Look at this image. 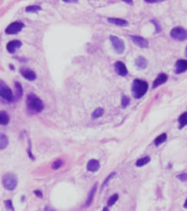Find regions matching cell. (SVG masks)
<instances>
[{"instance_id":"1","label":"cell","mask_w":187,"mask_h":211,"mask_svg":"<svg viewBox=\"0 0 187 211\" xmlns=\"http://www.w3.org/2000/svg\"><path fill=\"white\" fill-rule=\"evenodd\" d=\"M26 104H27L28 110H29L31 113H40L43 111V109H44V105H43L42 100L34 94L28 95Z\"/></svg>"},{"instance_id":"2","label":"cell","mask_w":187,"mask_h":211,"mask_svg":"<svg viewBox=\"0 0 187 211\" xmlns=\"http://www.w3.org/2000/svg\"><path fill=\"white\" fill-rule=\"evenodd\" d=\"M148 90V84L143 80H134L132 84V95L135 99L142 98L147 93Z\"/></svg>"},{"instance_id":"3","label":"cell","mask_w":187,"mask_h":211,"mask_svg":"<svg viewBox=\"0 0 187 211\" xmlns=\"http://www.w3.org/2000/svg\"><path fill=\"white\" fill-rule=\"evenodd\" d=\"M2 184L3 187L6 190H14L17 187L18 180L16 175H14L13 173H7L3 176L2 178Z\"/></svg>"},{"instance_id":"4","label":"cell","mask_w":187,"mask_h":211,"mask_svg":"<svg viewBox=\"0 0 187 211\" xmlns=\"http://www.w3.org/2000/svg\"><path fill=\"white\" fill-rule=\"evenodd\" d=\"M0 97L7 100V102H13L14 100V95L11 89L5 83H2V81L0 83Z\"/></svg>"},{"instance_id":"5","label":"cell","mask_w":187,"mask_h":211,"mask_svg":"<svg viewBox=\"0 0 187 211\" xmlns=\"http://www.w3.org/2000/svg\"><path fill=\"white\" fill-rule=\"evenodd\" d=\"M109 38H110V41H111V44L113 46L114 50L116 51L118 54H122L124 52V50H125V44H124V41L121 39V38H119L117 36H114V35H111Z\"/></svg>"},{"instance_id":"6","label":"cell","mask_w":187,"mask_h":211,"mask_svg":"<svg viewBox=\"0 0 187 211\" xmlns=\"http://www.w3.org/2000/svg\"><path fill=\"white\" fill-rule=\"evenodd\" d=\"M170 36L175 40L184 41L187 38V31L183 27H174L170 31Z\"/></svg>"},{"instance_id":"7","label":"cell","mask_w":187,"mask_h":211,"mask_svg":"<svg viewBox=\"0 0 187 211\" xmlns=\"http://www.w3.org/2000/svg\"><path fill=\"white\" fill-rule=\"evenodd\" d=\"M23 27H24V24H23L22 22H19V21H15V22H12L11 24H9L6 29H5V32L6 34H16V33L20 32Z\"/></svg>"},{"instance_id":"8","label":"cell","mask_w":187,"mask_h":211,"mask_svg":"<svg viewBox=\"0 0 187 211\" xmlns=\"http://www.w3.org/2000/svg\"><path fill=\"white\" fill-rule=\"evenodd\" d=\"M131 40L137 46L141 47V49H146L149 45V42H148L147 39H145L144 37L142 36H138V35H131L130 36Z\"/></svg>"},{"instance_id":"9","label":"cell","mask_w":187,"mask_h":211,"mask_svg":"<svg viewBox=\"0 0 187 211\" xmlns=\"http://www.w3.org/2000/svg\"><path fill=\"white\" fill-rule=\"evenodd\" d=\"M114 69H115V71L117 73V75H120V76H125L128 74V69L126 68V65L122 61H116V62H115V64H114Z\"/></svg>"},{"instance_id":"10","label":"cell","mask_w":187,"mask_h":211,"mask_svg":"<svg viewBox=\"0 0 187 211\" xmlns=\"http://www.w3.org/2000/svg\"><path fill=\"white\" fill-rule=\"evenodd\" d=\"M20 73H21V75L23 76V78L28 80H34L36 79V74L30 69L23 68V69H20Z\"/></svg>"},{"instance_id":"11","label":"cell","mask_w":187,"mask_h":211,"mask_svg":"<svg viewBox=\"0 0 187 211\" xmlns=\"http://www.w3.org/2000/svg\"><path fill=\"white\" fill-rule=\"evenodd\" d=\"M22 45L21 41L20 40H12V41H9L7 45H6V49L8 50V52H10V54H14L18 49H20Z\"/></svg>"},{"instance_id":"12","label":"cell","mask_w":187,"mask_h":211,"mask_svg":"<svg viewBox=\"0 0 187 211\" xmlns=\"http://www.w3.org/2000/svg\"><path fill=\"white\" fill-rule=\"evenodd\" d=\"M187 69V60L186 59H179L176 61L175 64V73L182 74Z\"/></svg>"},{"instance_id":"13","label":"cell","mask_w":187,"mask_h":211,"mask_svg":"<svg viewBox=\"0 0 187 211\" xmlns=\"http://www.w3.org/2000/svg\"><path fill=\"white\" fill-rule=\"evenodd\" d=\"M87 170L89 172H97L99 169H100V163L98 160H95V159H91L88 161L87 163Z\"/></svg>"},{"instance_id":"14","label":"cell","mask_w":187,"mask_h":211,"mask_svg":"<svg viewBox=\"0 0 187 211\" xmlns=\"http://www.w3.org/2000/svg\"><path fill=\"white\" fill-rule=\"evenodd\" d=\"M167 79H168V76H167V75H165V74H160V75H158L157 78L155 79V80L153 81L152 88H153V89H156L157 87H159V85H163L164 83H166Z\"/></svg>"},{"instance_id":"15","label":"cell","mask_w":187,"mask_h":211,"mask_svg":"<svg viewBox=\"0 0 187 211\" xmlns=\"http://www.w3.org/2000/svg\"><path fill=\"white\" fill-rule=\"evenodd\" d=\"M97 183H95L92 187V189L90 190V192L88 194V197H87V200H86V204L84 207H89V206L92 204L93 202V199H94V196H95V193H96V190H97Z\"/></svg>"},{"instance_id":"16","label":"cell","mask_w":187,"mask_h":211,"mask_svg":"<svg viewBox=\"0 0 187 211\" xmlns=\"http://www.w3.org/2000/svg\"><path fill=\"white\" fill-rule=\"evenodd\" d=\"M107 20H108V22L112 23V24H115V25H118V26H127L128 25V21L125 20V19L109 17Z\"/></svg>"},{"instance_id":"17","label":"cell","mask_w":187,"mask_h":211,"mask_svg":"<svg viewBox=\"0 0 187 211\" xmlns=\"http://www.w3.org/2000/svg\"><path fill=\"white\" fill-rule=\"evenodd\" d=\"M135 65L136 68L139 69H146L147 66V60L144 56H138L137 59H135Z\"/></svg>"},{"instance_id":"18","label":"cell","mask_w":187,"mask_h":211,"mask_svg":"<svg viewBox=\"0 0 187 211\" xmlns=\"http://www.w3.org/2000/svg\"><path fill=\"white\" fill-rule=\"evenodd\" d=\"M9 144V139L8 137L3 133H0V151L6 149Z\"/></svg>"},{"instance_id":"19","label":"cell","mask_w":187,"mask_h":211,"mask_svg":"<svg viewBox=\"0 0 187 211\" xmlns=\"http://www.w3.org/2000/svg\"><path fill=\"white\" fill-rule=\"evenodd\" d=\"M150 162V157H143V158H140V159H138L135 163L136 167H143L145 166L146 164Z\"/></svg>"},{"instance_id":"20","label":"cell","mask_w":187,"mask_h":211,"mask_svg":"<svg viewBox=\"0 0 187 211\" xmlns=\"http://www.w3.org/2000/svg\"><path fill=\"white\" fill-rule=\"evenodd\" d=\"M9 123V116L6 112H0V125L5 126Z\"/></svg>"},{"instance_id":"21","label":"cell","mask_w":187,"mask_h":211,"mask_svg":"<svg viewBox=\"0 0 187 211\" xmlns=\"http://www.w3.org/2000/svg\"><path fill=\"white\" fill-rule=\"evenodd\" d=\"M166 139H167V134H166V133H163V134H161V135H159L158 137H156V139L154 140L155 146H159V145H161L162 143H164V142L166 141Z\"/></svg>"},{"instance_id":"22","label":"cell","mask_w":187,"mask_h":211,"mask_svg":"<svg viewBox=\"0 0 187 211\" xmlns=\"http://www.w3.org/2000/svg\"><path fill=\"white\" fill-rule=\"evenodd\" d=\"M14 85H15V89H16V99H20L23 95L22 85L20 83H18V81H15V83H14Z\"/></svg>"},{"instance_id":"23","label":"cell","mask_w":187,"mask_h":211,"mask_svg":"<svg viewBox=\"0 0 187 211\" xmlns=\"http://www.w3.org/2000/svg\"><path fill=\"white\" fill-rule=\"evenodd\" d=\"M187 124V113H183L179 117V128L183 129Z\"/></svg>"},{"instance_id":"24","label":"cell","mask_w":187,"mask_h":211,"mask_svg":"<svg viewBox=\"0 0 187 211\" xmlns=\"http://www.w3.org/2000/svg\"><path fill=\"white\" fill-rule=\"evenodd\" d=\"M41 9L42 8L40 6H38V5H31V6H27L26 9H25V11L29 12V13H36L38 11H40Z\"/></svg>"},{"instance_id":"25","label":"cell","mask_w":187,"mask_h":211,"mask_svg":"<svg viewBox=\"0 0 187 211\" xmlns=\"http://www.w3.org/2000/svg\"><path fill=\"white\" fill-rule=\"evenodd\" d=\"M103 114H104V110L102 108H98L92 113V118L93 119H98L100 117H102Z\"/></svg>"},{"instance_id":"26","label":"cell","mask_w":187,"mask_h":211,"mask_svg":"<svg viewBox=\"0 0 187 211\" xmlns=\"http://www.w3.org/2000/svg\"><path fill=\"white\" fill-rule=\"evenodd\" d=\"M118 198H119V195H118L117 193L113 194V195L111 196V197H110V198L108 199L107 205H108V206H113L115 203H116V201L118 200Z\"/></svg>"},{"instance_id":"27","label":"cell","mask_w":187,"mask_h":211,"mask_svg":"<svg viewBox=\"0 0 187 211\" xmlns=\"http://www.w3.org/2000/svg\"><path fill=\"white\" fill-rule=\"evenodd\" d=\"M116 175V173H115V172H112L111 174H109L108 175V177L106 179L104 180V182H103V184H102V187H101V189H104L105 187L106 186H108V184H109V182H110V180H112L113 179V177Z\"/></svg>"},{"instance_id":"28","label":"cell","mask_w":187,"mask_h":211,"mask_svg":"<svg viewBox=\"0 0 187 211\" xmlns=\"http://www.w3.org/2000/svg\"><path fill=\"white\" fill-rule=\"evenodd\" d=\"M62 165H63V161H62V160H56V161H54L53 163H52L51 167H52V169H53V170H57V169H59Z\"/></svg>"},{"instance_id":"29","label":"cell","mask_w":187,"mask_h":211,"mask_svg":"<svg viewBox=\"0 0 187 211\" xmlns=\"http://www.w3.org/2000/svg\"><path fill=\"white\" fill-rule=\"evenodd\" d=\"M129 102H130V99H129L127 95H123L122 100H121V106H122V108H126L127 106L129 105Z\"/></svg>"},{"instance_id":"30","label":"cell","mask_w":187,"mask_h":211,"mask_svg":"<svg viewBox=\"0 0 187 211\" xmlns=\"http://www.w3.org/2000/svg\"><path fill=\"white\" fill-rule=\"evenodd\" d=\"M151 22H152V23H154V25H155V27H156L155 32H156V33H159V32L161 31V26H160L159 23H158V21H157V20H154V19H152Z\"/></svg>"},{"instance_id":"31","label":"cell","mask_w":187,"mask_h":211,"mask_svg":"<svg viewBox=\"0 0 187 211\" xmlns=\"http://www.w3.org/2000/svg\"><path fill=\"white\" fill-rule=\"evenodd\" d=\"M5 207L7 210H14V207L12 205V201L11 200H6L5 201Z\"/></svg>"},{"instance_id":"32","label":"cell","mask_w":187,"mask_h":211,"mask_svg":"<svg viewBox=\"0 0 187 211\" xmlns=\"http://www.w3.org/2000/svg\"><path fill=\"white\" fill-rule=\"evenodd\" d=\"M177 178H178L180 181L182 182H186L187 181V174L186 173H182V174H179L177 175Z\"/></svg>"},{"instance_id":"33","label":"cell","mask_w":187,"mask_h":211,"mask_svg":"<svg viewBox=\"0 0 187 211\" xmlns=\"http://www.w3.org/2000/svg\"><path fill=\"white\" fill-rule=\"evenodd\" d=\"M28 142H29V143H28V150H27V153H28V155H29L30 159L34 160V156L32 155V152H31V142H30V140L28 141Z\"/></svg>"},{"instance_id":"34","label":"cell","mask_w":187,"mask_h":211,"mask_svg":"<svg viewBox=\"0 0 187 211\" xmlns=\"http://www.w3.org/2000/svg\"><path fill=\"white\" fill-rule=\"evenodd\" d=\"M33 193H34L37 196V197H39V198H42L43 197V194L41 193V191H39V190H34V192H33Z\"/></svg>"},{"instance_id":"35","label":"cell","mask_w":187,"mask_h":211,"mask_svg":"<svg viewBox=\"0 0 187 211\" xmlns=\"http://www.w3.org/2000/svg\"><path fill=\"white\" fill-rule=\"evenodd\" d=\"M147 3H158V2H162L165 1V0H145Z\"/></svg>"},{"instance_id":"36","label":"cell","mask_w":187,"mask_h":211,"mask_svg":"<svg viewBox=\"0 0 187 211\" xmlns=\"http://www.w3.org/2000/svg\"><path fill=\"white\" fill-rule=\"evenodd\" d=\"M122 1H124V2L127 3V4H133V1H132V0H122Z\"/></svg>"},{"instance_id":"37","label":"cell","mask_w":187,"mask_h":211,"mask_svg":"<svg viewBox=\"0 0 187 211\" xmlns=\"http://www.w3.org/2000/svg\"><path fill=\"white\" fill-rule=\"evenodd\" d=\"M63 1H64V2H69V3H70V2H72V3H73V2H76V1H77V0H63Z\"/></svg>"},{"instance_id":"38","label":"cell","mask_w":187,"mask_h":211,"mask_svg":"<svg viewBox=\"0 0 187 211\" xmlns=\"http://www.w3.org/2000/svg\"><path fill=\"white\" fill-rule=\"evenodd\" d=\"M103 210H104V211H106V210H109V209H108L107 207H104V208H103Z\"/></svg>"}]
</instances>
